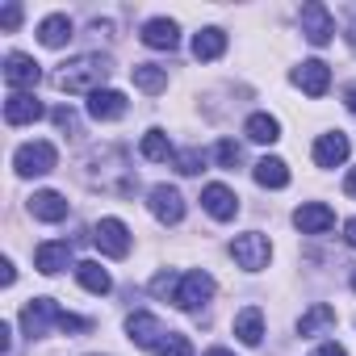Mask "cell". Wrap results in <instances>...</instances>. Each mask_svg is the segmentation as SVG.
<instances>
[{
	"mask_svg": "<svg viewBox=\"0 0 356 356\" xmlns=\"http://www.w3.org/2000/svg\"><path fill=\"white\" fill-rule=\"evenodd\" d=\"M109 59L105 55H76V59H67L63 67H59V76H55V84L63 88V92H101V84L109 80Z\"/></svg>",
	"mask_w": 356,
	"mask_h": 356,
	"instance_id": "1",
	"label": "cell"
},
{
	"mask_svg": "<svg viewBox=\"0 0 356 356\" xmlns=\"http://www.w3.org/2000/svg\"><path fill=\"white\" fill-rule=\"evenodd\" d=\"M55 163H59V151L51 147V143H22L17 151H13V168H17V176H47V172H55Z\"/></svg>",
	"mask_w": 356,
	"mask_h": 356,
	"instance_id": "2",
	"label": "cell"
},
{
	"mask_svg": "<svg viewBox=\"0 0 356 356\" xmlns=\"http://www.w3.org/2000/svg\"><path fill=\"white\" fill-rule=\"evenodd\" d=\"M231 256H235V264H239V268H248V273H260V268H268L273 243H268V235H260V231H248V235H235V243H231Z\"/></svg>",
	"mask_w": 356,
	"mask_h": 356,
	"instance_id": "3",
	"label": "cell"
},
{
	"mask_svg": "<svg viewBox=\"0 0 356 356\" xmlns=\"http://www.w3.org/2000/svg\"><path fill=\"white\" fill-rule=\"evenodd\" d=\"M214 298V277L210 273H202V268H193V273H185L181 277V285H176V293H172V302L181 306V310H202L206 302Z\"/></svg>",
	"mask_w": 356,
	"mask_h": 356,
	"instance_id": "4",
	"label": "cell"
},
{
	"mask_svg": "<svg viewBox=\"0 0 356 356\" xmlns=\"http://www.w3.org/2000/svg\"><path fill=\"white\" fill-rule=\"evenodd\" d=\"M63 314H67V310H59L55 298H34V302L22 310V331H26L30 339H42L51 323H55V327L63 323Z\"/></svg>",
	"mask_w": 356,
	"mask_h": 356,
	"instance_id": "5",
	"label": "cell"
},
{
	"mask_svg": "<svg viewBox=\"0 0 356 356\" xmlns=\"http://www.w3.org/2000/svg\"><path fill=\"white\" fill-rule=\"evenodd\" d=\"M298 22H302V34H306V42H310V47H327V42L335 38V17L327 13V5H318V0L302 5Z\"/></svg>",
	"mask_w": 356,
	"mask_h": 356,
	"instance_id": "6",
	"label": "cell"
},
{
	"mask_svg": "<svg viewBox=\"0 0 356 356\" xmlns=\"http://www.w3.org/2000/svg\"><path fill=\"white\" fill-rule=\"evenodd\" d=\"M92 243L109 256V260H126L130 256V227L122 218H101L92 231Z\"/></svg>",
	"mask_w": 356,
	"mask_h": 356,
	"instance_id": "7",
	"label": "cell"
},
{
	"mask_svg": "<svg viewBox=\"0 0 356 356\" xmlns=\"http://www.w3.org/2000/svg\"><path fill=\"white\" fill-rule=\"evenodd\" d=\"M38 80H42V67H38L30 55L13 51V55L5 59V84H9L13 92H34V88H38Z\"/></svg>",
	"mask_w": 356,
	"mask_h": 356,
	"instance_id": "8",
	"label": "cell"
},
{
	"mask_svg": "<svg viewBox=\"0 0 356 356\" xmlns=\"http://www.w3.org/2000/svg\"><path fill=\"white\" fill-rule=\"evenodd\" d=\"M147 206H151V214H155L163 227H176V222L185 218V197L176 193L172 185H155L151 197H147Z\"/></svg>",
	"mask_w": 356,
	"mask_h": 356,
	"instance_id": "9",
	"label": "cell"
},
{
	"mask_svg": "<svg viewBox=\"0 0 356 356\" xmlns=\"http://www.w3.org/2000/svg\"><path fill=\"white\" fill-rule=\"evenodd\" d=\"M126 335H130L138 348H151V352H155V348L168 339L163 323H159L155 314H147V310H138V314H130V318H126Z\"/></svg>",
	"mask_w": 356,
	"mask_h": 356,
	"instance_id": "10",
	"label": "cell"
},
{
	"mask_svg": "<svg viewBox=\"0 0 356 356\" xmlns=\"http://www.w3.org/2000/svg\"><path fill=\"white\" fill-rule=\"evenodd\" d=\"M293 227H298L302 235H327V231L335 227V210L323 206V202H306V206H298Z\"/></svg>",
	"mask_w": 356,
	"mask_h": 356,
	"instance_id": "11",
	"label": "cell"
},
{
	"mask_svg": "<svg viewBox=\"0 0 356 356\" xmlns=\"http://www.w3.org/2000/svg\"><path fill=\"white\" fill-rule=\"evenodd\" d=\"M293 84L306 92V97H323L331 88V67L323 59H306L302 67H293Z\"/></svg>",
	"mask_w": 356,
	"mask_h": 356,
	"instance_id": "12",
	"label": "cell"
},
{
	"mask_svg": "<svg viewBox=\"0 0 356 356\" xmlns=\"http://www.w3.org/2000/svg\"><path fill=\"white\" fill-rule=\"evenodd\" d=\"M202 206H206V214L218 218V222H231V218L239 214V197H235L227 185H206V189H202Z\"/></svg>",
	"mask_w": 356,
	"mask_h": 356,
	"instance_id": "13",
	"label": "cell"
},
{
	"mask_svg": "<svg viewBox=\"0 0 356 356\" xmlns=\"http://www.w3.org/2000/svg\"><path fill=\"white\" fill-rule=\"evenodd\" d=\"M47 109H42V101L34 97V92H13L9 101H5V122L9 126H30V122H38Z\"/></svg>",
	"mask_w": 356,
	"mask_h": 356,
	"instance_id": "14",
	"label": "cell"
},
{
	"mask_svg": "<svg viewBox=\"0 0 356 356\" xmlns=\"http://www.w3.org/2000/svg\"><path fill=\"white\" fill-rule=\"evenodd\" d=\"M122 113H126V97L118 88H101V92L88 97V118L92 122H118Z\"/></svg>",
	"mask_w": 356,
	"mask_h": 356,
	"instance_id": "15",
	"label": "cell"
},
{
	"mask_svg": "<svg viewBox=\"0 0 356 356\" xmlns=\"http://www.w3.org/2000/svg\"><path fill=\"white\" fill-rule=\"evenodd\" d=\"M348 134H339V130H331V134H318V143H314V163L318 168H339L343 159H348Z\"/></svg>",
	"mask_w": 356,
	"mask_h": 356,
	"instance_id": "16",
	"label": "cell"
},
{
	"mask_svg": "<svg viewBox=\"0 0 356 356\" xmlns=\"http://www.w3.org/2000/svg\"><path fill=\"white\" fill-rule=\"evenodd\" d=\"M67 197L63 193H55V189H42V193H34L30 197V214L38 218V222H63L67 218Z\"/></svg>",
	"mask_w": 356,
	"mask_h": 356,
	"instance_id": "17",
	"label": "cell"
},
{
	"mask_svg": "<svg viewBox=\"0 0 356 356\" xmlns=\"http://www.w3.org/2000/svg\"><path fill=\"white\" fill-rule=\"evenodd\" d=\"M143 42H147L151 51H176L181 30H176V22H168V17H151V22L143 26Z\"/></svg>",
	"mask_w": 356,
	"mask_h": 356,
	"instance_id": "18",
	"label": "cell"
},
{
	"mask_svg": "<svg viewBox=\"0 0 356 356\" xmlns=\"http://www.w3.org/2000/svg\"><path fill=\"white\" fill-rule=\"evenodd\" d=\"M34 264H38V273H47V277H55V273H63L67 264H72V243H42L38 252H34Z\"/></svg>",
	"mask_w": 356,
	"mask_h": 356,
	"instance_id": "19",
	"label": "cell"
},
{
	"mask_svg": "<svg viewBox=\"0 0 356 356\" xmlns=\"http://www.w3.org/2000/svg\"><path fill=\"white\" fill-rule=\"evenodd\" d=\"M67 38H72V17H67V13H51V17H42V26H38V42H42V47L59 51Z\"/></svg>",
	"mask_w": 356,
	"mask_h": 356,
	"instance_id": "20",
	"label": "cell"
},
{
	"mask_svg": "<svg viewBox=\"0 0 356 356\" xmlns=\"http://www.w3.org/2000/svg\"><path fill=\"white\" fill-rule=\"evenodd\" d=\"M235 335H239L248 348H256V343L264 339V314H260V306H243V310L235 314Z\"/></svg>",
	"mask_w": 356,
	"mask_h": 356,
	"instance_id": "21",
	"label": "cell"
},
{
	"mask_svg": "<svg viewBox=\"0 0 356 356\" xmlns=\"http://www.w3.org/2000/svg\"><path fill=\"white\" fill-rule=\"evenodd\" d=\"M243 134H248L252 143H264V147H273V143L281 138V122H277L273 113H252V118L243 122Z\"/></svg>",
	"mask_w": 356,
	"mask_h": 356,
	"instance_id": "22",
	"label": "cell"
},
{
	"mask_svg": "<svg viewBox=\"0 0 356 356\" xmlns=\"http://www.w3.org/2000/svg\"><path fill=\"white\" fill-rule=\"evenodd\" d=\"M256 185H264V189H285V185H289V168H285V159L264 155V159L256 163Z\"/></svg>",
	"mask_w": 356,
	"mask_h": 356,
	"instance_id": "23",
	"label": "cell"
},
{
	"mask_svg": "<svg viewBox=\"0 0 356 356\" xmlns=\"http://www.w3.org/2000/svg\"><path fill=\"white\" fill-rule=\"evenodd\" d=\"M227 51V34L218 30V26H206L197 38H193V55L202 59V63H210V59H218Z\"/></svg>",
	"mask_w": 356,
	"mask_h": 356,
	"instance_id": "24",
	"label": "cell"
},
{
	"mask_svg": "<svg viewBox=\"0 0 356 356\" xmlns=\"http://www.w3.org/2000/svg\"><path fill=\"white\" fill-rule=\"evenodd\" d=\"M76 281H80V285H84L88 293H97V298L113 289V281H109V273H105V268H101L97 260H84V264H76Z\"/></svg>",
	"mask_w": 356,
	"mask_h": 356,
	"instance_id": "25",
	"label": "cell"
},
{
	"mask_svg": "<svg viewBox=\"0 0 356 356\" xmlns=\"http://www.w3.org/2000/svg\"><path fill=\"white\" fill-rule=\"evenodd\" d=\"M130 76H134V88H143V92H163L168 88V67L138 63V67H130Z\"/></svg>",
	"mask_w": 356,
	"mask_h": 356,
	"instance_id": "26",
	"label": "cell"
},
{
	"mask_svg": "<svg viewBox=\"0 0 356 356\" xmlns=\"http://www.w3.org/2000/svg\"><path fill=\"white\" fill-rule=\"evenodd\" d=\"M331 323H335V306L318 302V306H310V310L298 318V335H314V331H323V327H331Z\"/></svg>",
	"mask_w": 356,
	"mask_h": 356,
	"instance_id": "27",
	"label": "cell"
},
{
	"mask_svg": "<svg viewBox=\"0 0 356 356\" xmlns=\"http://www.w3.org/2000/svg\"><path fill=\"white\" fill-rule=\"evenodd\" d=\"M143 155H147V159H172L176 151H172V143H168L163 130H147V134H143Z\"/></svg>",
	"mask_w": 356,
	"mask_h": 356,
	"instance_id": "28",
	"label": "cell"
},
{
	"mask_svg": "<svg viewBox=\"0 0 356 356\" xmlns=\"http://www.w3.org/2000/svg\"><path fill=\"white\" fill-rule=\"evenodd\" d=\"M155 356H193V343H189V335H181V331H168V339L155 348Z\"/></svg>",
	"mask_w": 356,
	"mask_h": 356,
	"instance_id": "29",
	"label": "cell"
},
{
	"mask_svg": "<svg viewBox=\"0 0 356 356\" xmlns=\"http://www.w3.org/2000/svg\"><path fill=\"white\" fill-rule=\"evenodd\" d=\"M214 159H218L222 168H239V163H243V147H239L235 138H222V143L214 147Z\"/></svg>",
	"mask_w": 356,
	"mask_h": 356,
	"instance_id": "30",
	"label": "cell"
},
{
	"mask_svg": "<svg viewBox=\"0 0 356 356\" xmlns=\"http://www.w3.org/2000/svg\"><path fill=\"white\" fill-rule=\"evenodd\" d=\"M172 159H176V172H185V176H197V172H202V163H206V155H202V151H176Z\"/></svg>",
	"mask_w": 356,
	"mask_h": 356,
	"instance_id": "31",
	"label": "cell"
},
{
	"mask_svg": "<svg viewBox=\"0 0 356 356\" xmlns=\"http://www.w3.org/2000/svg\"><path fill=\"white\" fill-rule=\"evenodd\" d=\"M176 285H181V277H176V273H159V277L151 281V293H155V298H172Z\"/></svg>",
	"mask_w": 356,
	"mask_h": 356,
	"instance_id": "32",
	"label": "cell"
},
{
	"mask_svg": "<svg viewBox=\"0 0 356 356\" xmlns=\"http://www.w3.org/2000/svg\"><path fill=\"white\" fill-rule=\"evenodd\" d=\"M51 118H55V126H59V130H67V134H80V122H76V113H72V109H55Z\"/></svg>",
	"mask_w": 356,
	"mask_h": 356,
	"instance_id": "33",
	"label": "cell"
},
{
	"mask_svg": "<svg viewBox=\"0 0 356 356\" xmlns=\"http://www.w3.org/2000/svg\"><path fill=\"white\" fill-rule=\"evenodd\" d=\"M0 26H5V30H17V26H22V5H5V9H0Z\"/></svg>",
	"mask_w": 356,
	"mask_h": 356,
	"instance_id": "34",
	"label": "cell"
},
{
	"mask_svg": "<svg viewBox=\"0 0 356 356\" xmlns=\"http://www.w3.org/2000/svg\"><path fill=\"white\" fill-rule=\"evenodd\" d=\"M310 356H348V352H343V348H339V343L331 339V343H318V348H314Z\"/></svg>",
	"mask_w": 356,
	"mask_h": 356,
	"instance_id": "35",
	"label": "cell"
},
{
	"mask_svg": "<svg viewBox=\"0 0 356 356\" xmlns=\"http://www.w3.org/2000/svg\"><path fill=\"white\" fill-rule=\"evenodd\" d=\"M0 268H5V273H0V277H5V285H13V281H17V268H13V260H5Z\"/></svg>",
	"mask_w": 356,
	"mask_h": 356,
	"instance_id": "36",
	"label": "cell"
},
{
	"mask_svg": "<svg viewBox=\"0 0 356 356\" xmlns=\"http://www.w3.org/2000/svg\"><path fill=\"white\" fill-rule=\"evenodd\" d=\"M343 239H348V248H356V218H348V227H343Z\"/></svg>",
	"mask_w": 356,
	"mask_h": 356,
	"instance_id": "37",
	"label": "cell"
},
{
	"mask_svg": "<svg viewBox=\"0 0 356 356\" xmlns=\"http://www.w3.org/2000/svg\"><path fill=\"white\" fill-rule=\"evenodd\" d=\"M343 193H348V197H356V168L348 172V181H343Z\"/></svg>",
	"mask_w": 356,
	"mask_h": 356,
	"instance_id": "38",
	"label": "cell"
},
{
	"mask_svg": "<svg viewBox=\"0 0 356 356\" xmlns=\"http://www.w3.org/2000/svg\"><path fill=\"white\" fill-rule=\"evenodd\" d=\"M348 109L356 113V88H348Z\"/></svg>",
	"mask_w": 356,
	"mask_h": 356,
	"instance_id": "39",
	"label": "cell"
},
{
	"mask_svg": "<svg viewBox=\"0 0 356 356\" xmlns=\"http://www.w3.org/2000/svg\"><path fill=\"white\" fill-rule=\"evenodd\" d=\"M206 356H235V352H227V348H210Z\"/></svg>",
	"mask_w": 356,
	"mask_h": 356,
	"instance_id": "40",
	"label": "cell"
},
{
	"mask_svg": "<svg viewBox=\"0 0 356 356\" xmlns=\"http://www.w3.org/2000/svg\"><path fill=\"white\" fill-rule=\"evenodd\" d=\"M352 289H356V273H352Z\"/></svg>",
	"mask_w": 356,
	"mask_h": 356,
	"instance_id": "41",
	"label": "cell"
},
{
	"mask_svg": "<svg viewBox=\"0 0 356 356\" xmlns=\"http://www.w3.org/2000/svg\"><path fill=\"white\" fill-rule=\"evenodd\" d=\"M92 356H97V352H92Z\"/></svg>",
	"mask_w": 356,
	"mask_h": 356,
	"instance_id": "42",
	"label": "cell"
}]
</instances>
